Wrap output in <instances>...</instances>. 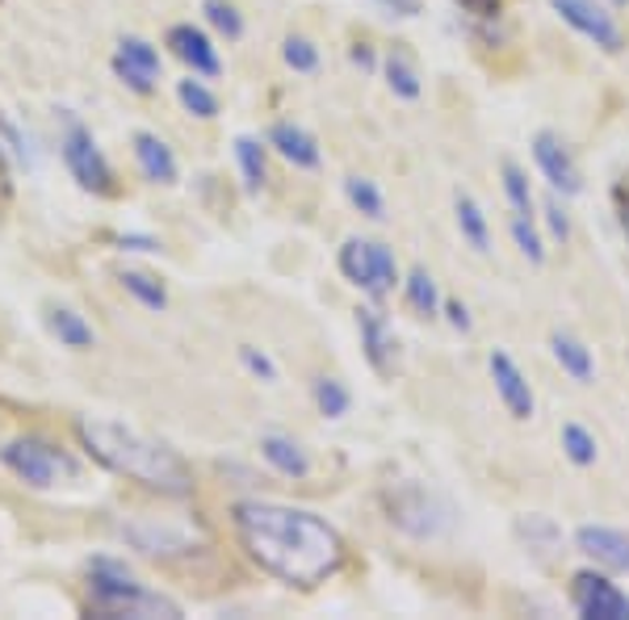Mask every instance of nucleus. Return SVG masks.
Returning <instances> with one entry per match:
<instances>
[{
    "label": "nucleus",
    "instance_id": "nucleus-1",
    "mask_svg": "<svg viewBox=\"0 0 629 620\" xmlns=\"http://www.w3.org/2000/svg\"><path fill=\"white\" fill-rule=\"evenodd\" d=\"M240 541L268 575L294 587L327 583L344 562L341 532L315 511L282 508V504H240L235 508Z\"/></svg>",
    "mask_w": 629,
    "mask_h": 620
},
{
    "label": "nucleus",
    "instance_id": "nucleus-2",
    "mask_svg": "<svg viewBox=\"0 0 629 620\" xmlns=\"http://www.w3.org/2000/svg\"><path fill=\"white\" fill-rule=\"evenodd\" d=\"M80 445L93 453L105 470L122 474V478H134L143 487L160 490V495H172V499H185L193 495V474L190 466L152 436L134 433L126 424H114V419H80L77 424Z\"/></svg>",
    "mask_w": 629,
    "mask_h": 620
},
{
    "label": "nucleus",
    "instance_id": "nucleus-3",
    "mask_svg": "<svg viewBox=\"0 0 629 620\" xmlns=\"http://www.w3.org/2000/svg\"><path fill=\"white\" fill-rule=\"evenodd\" d=\"M89 579H93L89 591H93L97 612H105V617H181L176 603L164 600L160 591H148L114 558H97L89 566Z\"/></svg>",
    "mask_w": 629,
    "mask_h": 620
},
{
    "label": "nucleus",
    "instance_id": "nucleus-4",
    "mask_svg": "<svg viewBox=\"0 0 629 620\" xmlns=\"http://www.w3.org/2000/svg\"><path fill=\"white\" fill-rule=\"evenodd\" d=\"M0 461L18 474L21 482H30V487H39V490H51L59 487V482H72V478H77V461L63 449H55V445L39 440V436H18V440H9V445L0 449Z\"/></svg>",
    "mask_w": 629,
    "mask_h": 620
},
{
    "label": "nucleus",
    "instance_id": "nucleus-5",
    "mask_svg": "<svg viewBox=\"0 0 629 620\" xmlns=\"http://www.w3.org/2000/svg\"><path fill=\"white\" fill-rule=\"evenodd\" d=\"M341 273L353 285H362L369 298H386L395 289V282H399L390 247L374 244V240H348L341 247Z\"/></svg>",
    "mask_w": 629,
    "mask_h": 620
},
{
    "label": "nucleus",
    "instance_id": "nucleus-6",
    "mask_svg": "<svg viewBox=\"0 0 629 620\" xmlns=\"http://www.w3.org/2000/svg\"><path fill=\"white\" fill-rule=\"evenodd\" d=\"M63 160H68L72 176L80 181V189H89V193H110V189H114V172H110V164H105L97 139L84 131L80 122H68V134H63Z\"/></svg>",
    "mask_w": 629,
    "mask_h": 620
},
{
    "label": "nucleus",
    "instance_id": "nucleus-7",
    "mask_svg": "<svg viewBox=\"0 0 629 620\" xmlns=\"http://www.w3.org/2000/svg\"><path fill=\"white\" fill-rule=\"evenodd\" d=\"M554 13L567 21L571 30H579L584 38H591L600 51H621V26L612 18L605 4H596V0H550Z\"/></svg>",
    "mask_w": 629,
    "mask_h": 620
},
{
    "label": "nucleus",
    "instance_id": "nucleus-8",
    "mask_svg": "<svg viewBox=\"0 0 629 620\" xmlns=\"http://www.w3.org/2000/svg\"><path fill=\"white\" fill-rule=\"evenodd\" d=\"M575 612L588 620H629V596L617 583H609L605 575H575L571 587Z\"/></svg>",
    "mask_w": 629,
    "mask_h": 620
},
{
    "label": "nucleus",
    "instance_id": "nucleus-9",
    "mask_svg": "<svg viewBox=\"0 0 629 620\" xmlns=\"http://www.w3.org/2000/svg\"><path fill=\"white\" fill-rule=\"evenodd\" d=\"M534 155H537V169L546 172V181L554 189H562L567 197H575L579 189H584V176H579V164H575V155L567 151V143L558 139L554 131H541L534 139Z\"/></svg>",
    "mask_w": 629,
    "mask_h": 620
},
{
    "label": "nucleus",
    "instance_id": "nucleus-10",
    "mask_svg": "<svg viewBox=\"0 0 629 620\" xmlns=\"http://www.w3.org/2000/svg\"><path fill=\"white\" fill-rule=\"evenodd\" d=\"M114 72L122 75L126 89L148 96L155 89V80H160V55H155V47H148L143 38H122L114 55Z\"/></svg>",
    "mask_w": 629,
    "mask_h": 620
},
{
    "label": "nucleus",
    "instance_id": "nucleus-11",
    "mask_svg": "<svg viewBox=\"0 0 629 620\" xmlns=\"http://www.w3.org/2000/svg\"><path fill=\"white\" fill-rule=\"evenodd\" d=\"M575 546H579V553H588L591 562L609 566V570H629V537L617 528L584 525L575 532Z\"/></svg>",
    "mask_w": 629,
    "mask_h": 620
},
{
    "label": "nucleus",
    "instance_id": "nucleus-12",
    "mask_svg": "<svg viewBox=\"0 0 629 620\" xmlns=\"http://www.w3.org/2000/svg\"><path fill=\"white\" fill-rule=\"evenodd\" d=\"M357 327H362V344H365V357L378 374H395V360H399V344H395V332L382 311H362L357 315Z\"/></svg>",
    "mask_w": 629,
    "mask_h": 620
},
{
    "label": "nucleus",
    "instance_id": "nucleus-13",
    "mask_svg": "<svg viewBox=\"0 0 629 620\" xmlns=\"http://www.w3.org/2000/svg\"><path fill=\"white\" fill-rule=\"evenodd\" d=\"M491 377H496V390L504 398V407L513 419H529L534 415V390H529V382L525 374L516 369V360L508 353H491Z\"/></svg>",
    "mask_w": 629,
    "mask_h": 620
},
{
    "label": "nucleus",
    "instance_id": "nucleus-14",
    "mask_svg": "<svg viewBox=\"0 0 629 620\" xmlns=\"http://www.w3.org/2000/svg\"><path fill=\"white\" fill-rule=\"evenodd\" d=\"M169 47H172V55L181 59V63H190L197 75H219V72H223V59H219V51L210 47V38L202 34L197 26H172Z\"/></svg>",
    "mask_w": 629,
    "mask_h": 620
},
{
    "label": "nucleus",
    "instance_id": "nucleus-15",
    "mask_svg": "<svg viewBox=\"0 0 629 620\" xmlns=\"http://www.w3.org/2000/svg\"><path fill=\"white\" fill-rule=\"evenodd\" d=\"M126 541L139 546L143 553H185L193 546L190 528H172V525H155V520H139V525H126Z\"/></svg>",
    "mask_w": 629,
    "mask_h": 620
},
{
    "label": "nucleus",
    "instance_id": "nucleus-16",
    "mask_svg": "<svg viewBox=\"0 0 629 620\" xmlns=\"http://www.w3.org/2000/svg\"><path fill=\"white\" fill-rule=\"evenodd\" d=\"M268 143L282 151L294 169H319V143H315L303 126H294V122H277V126L268 131Z\"/></svg>",
    "mask_w": 629,
    "mask_h": 620
},
{
    "label": "nucleus",
    "instance_id": "nucleus-17",
    "mask_svg": "<svg viewBox=\"0 0 629 620\" xmlns=\"http://www.w3.org/2000/svg\"><path fill=\"white\" fill-rule=\"evenodd\" d=\"M134 155H139V169H143L148 181H155V185H172V181H176V160H172L164 139H155V134H134Z\"/></svg>",
    "mask_w": 629,
    "mask_h": 620
},
{
    "label": "nucleus",
    "instance_id": "nucleus-18",
    "mask_svg": "<svg viewBox=\"0 0 629 620\" xmlns=\"http://www.w3.org/2000/svg\"><path fill=\"white\" fill-rule=\"evenodd\" d=\"M261 453H265V461L273 470H282L286 478H306L311 474V461H306V453L298 440H290V436H265L261 440Z\"/></svg>",
    "mask_w": 629,
    "mask_h": 620
},
{
    "label": "nucleus",
    "instance_id": "nucleus-19",
    "mask_svg": "<svg viewBox=\"0 0 629 620\" xmlns=\"http://www.w3.org/2000/svg\"><path fill=\"white\" fill-rule=\"evenodd\" d=\"M458 231L466 235V244L475 247L478 256H487V252H491V231H487V214H483L475 197H466V193H458Z\"/></svg>",
    "mask_w": 629,
    "mask_h": 620
},
{
    "label": "nucleus",
    "instance_id": "nucleus-20",
    "mask_svg": "<svg viewBox=\"0 0 629 620\" xmlns=\"http://www.w3.org/2000/svg\"><path fill=\"white\" fill-rule=\"evenodd\" d=\"M550 344H554V357H558V365H562V369L575 377V382H591L596 365H591V353L579 344V339L567 336V332H554Z\"/></svg>",
    "mask_w": 629,
    "mask_h": 620
},
{
    "label": "nucleus",
    "instance_id": "nucleus-21",
    "mask_svg": "<svg viewBox=\"0 0 629 620\" xmlns=\"http://www.w3.org/2000/svg\"><path fill=\"white\" fill-rule=\"evenodd\" d=\"M47 323H51V332L59 336V344H68V348H93V327L80 319L77 311L55 306V311L47 315Z\"/></svg>",
    "mask_w": 629,
    "mask_h": 620
},
{
    "label": "nucleus",
    "instance_id": "nucleus-22",
    "mask_svg": "<svg viewBox=\"0 0 629 620\" xmlns=\"http://www.w3.org/2000/svg\"><path fill=\"white\" fill-rule=\"evenodd\" d=\"M344 193H348V202L362 210L365 218H374V223L386 218V202H382V193H378L374 181H365V176H348V181H344Z\"/></svg>",
    "mask_w": 629,
    "mask_h": 620
},
{
    "label": "nucleus",
    "instance_id": "nucleus-23",
    "mask_svg": "<svg viewBox=\"0 0 629 620\" xmlns=\"http://www.w3.org/2000/svg\"><path fill=\"white\" fill-rule=\"evenodd\" d=\"M235 160H240V169H244V185L256 193V189L265 185V151H261V143L256 139H235Z\"/></svg>",
    "mask_w": 629,
    "mask_h": 620
},
{
    "label": "nucleus",
    "instance_id": "nucleus-24",
    "mask_svg": "<svg viewBox=\"0 0 629 620\" xmlns=\"http://www.w3.org/2000/svg\"><path fill=\"white\" fill-rule=\"evenodd\" d=\"M122 285H126V289H131L134 298L143 302L148 311H164V306H169V294H164V285L155 282L152 273H139V268H126V273H122Z\"/></svg>",
    "mask_w": 629,
    "mask_h": 620
},
{
    "label": "nucleus",
    "instance_id": "nucleus-25",
    "mask_svg": "<svg viewBox=\"0 0 629 620\" xmlns=\"http://www.w3.org/2000/svg\"><path fill=\"white\" fill-rule=\"evenodd\" d=\"M407 302H412V311L416 315H437V282L424 273V268H412V277H407Z\"/></svg>",
    "mask_w": 629,
    "mask_h": 620
},
{
    "label": "nucleus",
    "instance_id": "nucleus-26",
    "mask_svg": "<svg viewBox=\"0 0 629 620\" xmlns=\"http://www.w3.org/2000/svg\"><path fill=\"white\" fill-rule=\"evenodd\" d=\"M386 80H390V89L399 96H419V72L412 68V59L403 55V51H395V55L386 59Z\"/></svg>",
    "mask_w": 629,
    "mask_h": 620
},
{
    "label": "nucleus",
    "instance_id": "nucleus-27",
    "mask_svg": "<svg viewBox=\"0 0 629 620\" xmlns=\"http://www.w3.org/2000/svg\"><path fill=\"white\" fill-rule=\"evenodd\" d=\"M504 189H508L513 214H525V218H534V193H529V181H525V172L516 169L513 160H504Z\"/></svg>",
    "mask_w": 629,
    "mask_h": 620
},
{
    "label": "nucleus",
    "instance_id": "nucleus-28",
    "mask_svg": "<svg viewBox=\"0 0 629 620\" xmlns=\"http://www.w3.org/2000/svg\"><path fill=\"white\" fill-rule=\"evenodd\" d=\"M176 96H181V105L190 113H197V118H214V113H219V96L210 93L206 84H197V80H181V84H176Z\"/></svg>",
    "mask_w": 629,
    "mask_h": 620
},
{
    "label": "nucleus",
    "instance_id": "nucleus-29",
    "mask_svg": "<svg viewBox=\"0 0 629 620\" xmlns=\"http://www.w3.org/2000/svg\"><path fill=\"white\" fill-rule=\"evenodd\" d=\"M562 449H567L575 466H591L596 461V436L588 428H579V424H567L562 428Z\"/></svg>",
    "mask_w": 629,
    "mask_h": 620
},
{
    "label": "nucleus",
    "instance_id": "nucleus-30",
    "mask_svg": "<svg viewBox=\"0 0 629 620\" xmlns=\"http://www.w3.org/2000/svg\"><path fill=\"white\" fill-rule=\"evenodd\" d=\"M315 403H319V411H324L327 419H341V415L348 411V390H344L336 377H319V382H315Z\"/></svg>",
    "mask_w": 629,
    "mask_h": 620
},
{
    "label": "nucleus",
    "instance_id": "nucleus-31",
    "mask_svg": "<svg viewBox=\"0 0 629 620\" xmlns=\"http://www.w3.org/2000/svg\"><path fill=\"white\" fill-rule=\"evenodd\" d=\"M513 240L516 247L529 256L534 264L546 261V247H541V240H537V231H534V218H525V214H513Z\"/></svg>",
    "mask_w": 629,
    "mask_h": 620
},
{
    "label": "nucleus",
    "instance_id": "nucleus-32",
    "mask_svg": "<svg viewBox=\"0 0 629 620\" xmlns=\"http://www.w3.org/2000/svg\"><path fill=\"white\" fill-rule=\"evenodd\" d=\"M206 18L214 21V26H219V30H223L227 38L244 34V21H240V13L231 9L227 0H206Z\"/></svg>",
    "mask_w": 629,
    "mask_h": 620
},
{
    "label": "nucleus",
    "instance_id": "nucleus-33",
    "mask_svg": "<svg viewBox=\"0 0 629 620\" xmlns=\"http://www.w3.org/2000/svg\"><path fill=\"white\" fill-rule=\"evenodd\" d=\"M286 63L294 72H315L319 68V51L306 42V38H290L286 42Z\"/></svg>",
    "mask_w": 629,
    "mask_h": 620
},
{
    "label": "nucleus",
    "instance_id": "nucleus-34",
    "mask_svg": "<svg viewBox=\"0 0 629 620\" xmlns=\"http://www.w3.org/2000/svg\"><path fill=\"white\" fill-rule=\"evenodd\" d=\"M240 357H244V365H248L252 374H261L265 382H277V369H273V360H268L265 353H256V348H240Z\"/></svg>",
    "mask_w": 629,
    "mask_h": 620
},
{
    "label": "nucleus",
    "instance_id": "nucleus-35",
    "mask_svg": "<svg viewBox=\"0 0 629 620\" xmlns=\"http://www.w3.org/2000/svg\"><path fill=\"white\" fill-rule=\"evenodd\" d=\"M546 218H550V231L558 235V240H567V235H571V223H567V214H562L558 202H546Z\"/></svg>",
    "mask_w": 629,
    "mask_h": 620
},
{
    "label": "nucleus",
    "instance_id": "nucleus-36",
    "mask_svg": "<svg viewBox=\"0 0 629 620\" xmlns=\"http://www.w3.org/2000/svg\"><path fill=\"white\" fill-rule=\"evenodd\" d=\"M458 4L466 9V13H475V18H496L504 0H458Z\"/></svg>",
    "mask_w": 629,
    "mask_h": 620
},
{
    "label": "nucleus",
    "instance_id": "nucleus-37",
    "mask_svg": "<svg viewBox=\"0 0 629 620\" xmlns=\"http://www.w3.org/2000/svg\"><path fill=\"white\" fill-rule=\"evenodd\" d=\"M445 315H449V323H454L458 332H470V315H466L461 302H445Z\"/></svg>",
    "mask_w": 629,
    "mask_h": 620
},
{
    "label": "nucleus",
    "instance_id": "nucleus-38",
    "mask_svg": "<svg viewBox=\"0 0 629 620\" xmlns=\"http://www.w3.org/2000/svg\"><path fill=\"white\" fill-rule=\"evenodd\" d=\"M386 9H395V13H403V18H412V13H419V0H382Z\"/></svg>",
    "mask_w": 629,
    "mask_h": 620
},
{
    "label": "nucleus",
    "instance_id": "nucleus-39",
    "mask_svg": "<svg viewBox=\"0 0 629 620\" xmlns=\"http://www.w3.org/2000/svg\"><path fill=\"white\" fill-rule=\"evenodd\" d=\"M621 223H626V231H629V193H626V206H621Z\"/></svg>",
    "mask_w": 629,
    "mask_h": 620
},
{
    "label": "nucleus",
    "instance_id": "nucleus-40",
    "mask_svg": "<svg viewBox=\"0 0 629 620\" xmlns=\"http://www.w3.org/2000/svg\"><path fill=\"white\" fill-rule=\"evenodd\" d=\"M612 4H626V0H612Z\"/></svg>",
    "mask_w": 629,
    "mask_h": 620
}]
</instances>
